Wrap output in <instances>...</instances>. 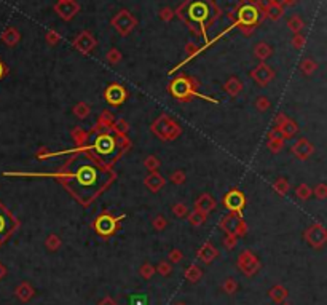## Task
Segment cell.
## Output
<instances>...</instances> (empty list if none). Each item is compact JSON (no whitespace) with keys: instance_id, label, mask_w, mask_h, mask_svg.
<instances>
[{"instance_id":"cell-1","label":"cell","mask_w":327,"mask_h":305,"mask_svg":"<svg viewBox=\"0 0 327 305\" xmlns=\"http://www.w3.org/2000/svg\"><path fill=\"white\" fill-rule=\"evenodd\" d=\"M61 154H70L56 171L53 173H26L5 171L7 177H51L72 197L81 208H90L104 195L117 181V171L106 166L90 150H61L50 152L48 159Z\"/></svg>"},{"instance_id":"cell-2","label":"cell","mask_w":327,"mask_h":305,"mask_svg":"<svg viewBox=\"0 0 327 305\" xmlns=\"http://www.w3.org/2000/svg\"><path fill=\"white\" fill-rule=\"evenodd\" d=\"M88 133H90V139L85 150H90L101 163H104L106 166H110V168H113V165H115L131 149V145H133L128 134L118 133L117 129L112 127L106 128L94 123Z\"/></svg>"},{"instance_id":"cell-3","label":"cell","mask_w":327,"mask_h":305,"mask_svg":"<svg viewBox=\"0 0 327 305\" xmlns=\"http://www.w3.org/2000/svg\"><path fill=\"white\" fill-rule=\"evenodd\" d=\"M219 15L217 8L209 0H188L179 10V16L188 23V26L196 32V34L206 35V29Z\"/></svg>"},{"instance_id":"cell-4","label":"cell","mask_w":327,"mask_h":305,"mask_svg":"<svg viewBox=\"0 0 327 305\" xmlns=\"http://www.w3.org/2000/svg\"><path fill=\"white\" fill-rule=\"evenodd\" d=\"M200 88H201V83L198 79L192 77V75L181 74V75H177V77H174L170 83H168L166 91H168V95L179 102V104L192 102L195 97H200V99L212 102V104H219V101L214 99V97L201 93Z\"/></svg>"},{"instance_id":"cell-5","label":"cell","mask_w":327,"mask_h":305,"mask_svg":"<svg viewBox=\"0 0 327 305\" xmlns=\"http://www.w3.org/2000/svg\"><path fill=\"white\" fill-rule=\"evenodd\" d=\"M125 217L126 214H112L109 209H102L91 222L93 232L104 241H109L110 238H113L118 233L120 227H122Z\"/></svg>"},{"instance_id":"cell-6","label":"cell","mask_w":327,"mask_h":305,"mask_svg":"<svg viewBox=\"0 0 327 305\" xmlns=\"http://www.w3.org/2000/svg\"><path fill=\"white\" fill-rule=\"evenodd\" d=\"M150 131L154 133L158 139L165 141V143H171V141H176L182 136V127L170 115L161 113V115H158L154 122H152Z\"/></svg>"},{"instance_id":"cell-7","label":"cell","mask_w":327,"mask_h":305,"mask_svg":"<svg viewBox=\"0 0 327 305\" xmlns=\"http://www.w3.org/2000/svg\"><path fill=\"white\" fill-rule=\"evenodd\" d=\"M21 228V221L0 201V248Z\"/></svg>"},{"instance_id":"cell-8","label":"cell","mask_w":327,"mask_h":305,"mask_svg":"<svg viewBox=\"0 0 327 305\" xmlns=\"http://www.w3.org/2000/svg\"><path fill=\"white\" fill-rule=\"evenodd\" d=\"M219 227L227 235H235L238 238L246 237L249 232L248 222L244 221L241 214H236V212H228V214L223 216L219 222Z\"/></svg>"},{"instance_id":"cell-9","label":"cell","mask_w":327,"mask_h":305,"mask_svg":"<svg viewBox=\"0 0 327 305\" xmlns=\"http://www.w3.org/2000/svg\"><path fill=\"white\" fill-rule=\"evenodd\" d=\"M236 18H238L236 21H238L239 27H243L244 31L249 32V31H252L254 27L259 24L260 12H259V8L255 7L254 3L246 2V3H243L241 7L238 8Z\"/></svg>"},{"instance_id":"cell-10","label":"cell","mask_w":327,"mask_h":305,"mask_svg":"<svg viewBox=\"0 0 327 305\" xmlns=\"http://www.w3.org/2000/svg\"><path fill=\"white\" fill-rule=\"evenodd\" d=\"M246 195H244L241 190L233 187L222 197V205L223 208H227L230 212H236V214L243 216V209L246 208Z\"/></svg>"},{"instance_id":"cell-11","label":"cell","mask_w":327,"mask_h":305,"mask_svg":"<svg viewBox=\"0 0 327 305\" xmlns=\"http://www.w3.org/2000/svg\"><path fill=\"white\" fill-rule=\"evenodd\" d=\"M303 238L311 248L321 249L327 243V228L321 222H314L303 232Z\"/></svg>"},{"instance_id":"cell-12","label":"cell","mask_w":327,"mask_h":305,"mask_svg":"<svg viewBox=\"0 0 327 305\" xmlns=\"http://www.w3.org/2000/svg\"><path fill=\"white\" fill-rule=\"evenodd\" d=\"M236 265H238V269L243 272V275L248 276V278L254 276L260 270V267H262L259 257L252 251H249V249H244V251H241V254L238 256Z\"/></svg>"},{"instance_id":"cell-13","label":"cell","mask_w":327,"mask_h":305,"mask_svg":"<svg viewBox=\"0 0 327 305\" xmlns=\"http://www.w3.org/2000/svg\"><path fill=\"white\" fill-rule=\"evenodd\" d=\"M102 96H104V101L107 102L109 106L118 107V106H122V104H125V102L128 101L129 91L125 88L122 83L113 81V83H110L104 90V95H102Z\"/></svg>"},{"instance_id":"cell-14","label":"cell","mask_w":327,"mask_h":305,"mask_svg":"<svg viewBox=\"0 0 327 305\" xmlns=\"http://www.w3.org/2000/svg\"><path fill=\"white\" fill-rule=\"evenodd\" d=\"M291 152L297 160L305 161L314 154V145L310 143L307 138H300L298 141H296V144L291 147Z\"/></svg>"},{"instance_id":"cell-15","label":"cell","mask_w":327,"mask_h":305,"mask_svg":"<svg viewBox=\"0 0 327 305\" xmlns=\"http://www.w3.org/2000/svg\"><path fill=\"white\" fill-rule=\"evenodd\" d=\"M113 26L117 27V31L122 35H128L131 32V29L136 26V19L128 12H122L113 18Z\"/></svg>"},{"instance_id":"cell-16","label":"cell","mask_w":327,"mask_h":305,"mask_svg":"<svg viewBox=\"0 0 327 305\" xmlns=\"http://www.w3.org/2000/svg\"><path fill=\"white\" fill-rule=\"evenodd\" d=\"M250 77L255 80V83L257 85L266 86L271 80L275 79V72L266 66V64H259V66L250 72Z\"/></svg>"},{"instance_id":"cell-17","label":"cell","mask_w":327,"mask_h":305,"mask_svg":"<svg viewBox=\"0 0 327 305\" xmlns=\"http://www.w3.org/2000/svg\"><path fill=\"white\" fill-rule=\"evenodd\" d=\"M144 186L149 189L152 193H158L163 187L166 186V179L163 177V174H160L158 171L149 173L144 177Z\"/></svg>"},{"instance_id":"cell-18","label":"cell","mask_w":327,"mask_h":305,"mask_svg":"<svg viewBox=\"0 0 327 305\" xmlns=\"http://www.w3.org/2000/svg\"><path fill=\"white\" fill-rule=\"evenodd\" d=\"M196 257H198L201 262L211 264V262H214L217 257H219V249H217L212 243L206 241V243H203V246H201L198 251H196Z\"/></svg>"},{"instance_id":"cell-19","label":"cell","mask_w":327,"mask_h":305,"mask_svg":"<svg viewBox=\"0 0 327 305\" xmlns=\"http://www.w3.org/2000/svg\"><path fill=\"white\" fill-rule=\"evenodd\" d=\"M34 296H35V289H34V286H32L29 281L19 283V285L15 288V297L18 299L21 304L31 302Z\"/></svg>"},{"instance_id":"cell-20","label":"cell","mask_w":327,"mask_h":305,"mask_svg":"<svg viewBox=\"0 0 327 305\" xmlns=\"http://www.w3.org/2000/svg\"><path fill=\"white\" fill-rule=\"evenodd\" d=\"M70 138L74 141L75 149L85 150V147L88 144V139H90V133L86 131L85 128H81L80 125H75V127H72V129H70Z\"/></svg>"},{"instance_id":"cell-21","label":"cell","mask_w":327,"mask_h":305,"mask_svg":"<svg viewBox=\"0 0 327 305\" xmlns=\"http://www.w3.org/2000/svg\"><path fill=\"white\" fill-rule=\"evenodd\" d=\"M217 206V201L214 197H211L209 193H201L198 198L195 200V209H200L209 214L211 211H214Z\"/></svg>"},{"instance_id":"cell-22","label":"cell","mask_w":327,"mask_h":305,"mask_svg":"<svg viewBox=\"0 0 327 305\" xmlns=\"http://www.w3.org/2000/svg\"><path fill=\"white\" fill-rule=\"evenodd\" d=\"M96 45V40L93 39V35L90 32H83L81 35H78V39L74 42V47L77 48L80 53H88L90 50H93Z\"/></svg>"},{"instance_id":"cell-23","label":"cell","mask_w":327,"mask_h":305,"mask_svg":"<svg viewBox=\"0 0 327 305\" xmlns=\"http://www.w3.org/2000/svg\"><path fill=\"white\" fill-rule=\"evenodd\" d=\"M268 297H270V301L273 302V304L281 305V304L284 302L286 299L289 297V291H287V288H286V286H282V285H275V286L268 291Z\"/></svg>"},{"instance_id":"cell-24","label":"cell","mask_w":327,"mask_h":305,"mask_svg":"<svg viewBox=\"0 0 327 305\" xmlns=\"http://www.w3.org/2000/svg\"><path fill=\"white\" fill-rule=\"evenodd\" d=\"M223 90L227 91L228 96L236 97L243 91V81L238 80L236 77H230L225 81V83H223Z\"/></svg>"},{"instance_id":"cell-25","label":"cell","mask_w":327,"mask_h":305,"mask_svg":"<svg viewBox=\"0 0 327 305\" xmlns=\"http://www.w3.org/2000/svg\"><path fill=\"white\" fill-rule=\"evenodd\" d=\"M184 278L188 283H192V285H195V283H198L201 278H203V270H201L196 264H190L187 269L184 270Z\"/></svg>"},{"instance_id":"cell-26","label":"cell","mask_w":327,"mask_h":305,"mask_svg":"<svg viewBox=\"0 0 327 305\" xmlns=\"http://www.w3.org/2000/svg\"><path fill=\"white\" fill-rule=\"evenodd\" d=\"M278 128H280V131H281L282 138H284V139H292L294 136L298 133V125L294 122L292 118H287L286 122L282 125H280Z\"/></svg>"},{"instance_id":"cell-27","label":"cell","mask_w":327,"mask_h":305,"mask_svg":"<svg viewBox=\"0 0 327 305\" xmlns=\"http://www.w3.org/2000/svg\"><path fill=\"white\" fill-rule=\"evenodd\" d=\"M56 12L61 15L64 19H70L78 12V5H75L72 2H61L59 5H56Z\"/></svg>"},{"instance_id":"cell-28","label":"cell","mask_w":327,"mask_h":305,"mask_svg":"<svg viewBox=\"0 0 327 305\" xmlns=\"http://www.w3.org/2000/svg\"><path fill=\"white\" fill-rule=\"evenodd\" d=\"M72 113L78 120H85V118H88L91 115V106L88 104V102H85V101H78L77 104L72 107Z\"/></svg>"},{"instance_id":"cell-29","label":"cell","mask_w":327,"mask_h":305,"mask_svg":"<svg viewBox=\"0 0 327 305\" xmlns=\"http://www.w3.org/2000/svg\"><path fill=\"white\" fill-rule=\"evenodd\" d=\"M208 216L209 214H206V212H203V211L193 209V211H190L188 214H187V219H188V222L193 227H200V225L206 224V221H208Z\"/></svg>"},{"instance_id":"cell-30","label":"cell","mask_w":327,"mask_h":305,"mask_svg":"<svg viewBox=\"0 0 327 305\" xmlns=\"http://www.w3.org/2000/svg\"><path fill=\"white\" fill-rule=\"evenodd\" d=\"M61 246H62V240L59 235H56V233H50V235L45 238V248L48 251L56 253L58 249H61Z\"/></svg>"},{"instance_id":"cell-31","label":"cell","mask_w":327,"mask_h":305,"mask_svg":"<svg viewBox=\"0 0 327 305\" xmlns=\"http://www.w3.org/2000/svg\"><path fill=\"white\" fill-rule=\"evenodd\" d=\"M273 190L280 197H284V195H287L289 190H291V184H289L286 177H278L273 182Z\"/></svg>"},{"instance_id":"cell-32","label":"cell","mask_w":327,"mask_h":305,"mask_svg":"<svg viewBox=\"0 0 327 305\" xmlns=\"http://www.w3.org/2000/svg\"><path fill=\"white\" fill-rule=\"evenodd\" d=\"M115 115H113V113L109 111V109H106V111H102L101 112V115L97 117V125H99V127H112L113 125V122H115Z\"/></svg>"},{"instance_id":"cell-33","label":"cell","mask_w":327,"mask_h":305,"mask_svg":"<svg viewBox=\"0 0 327 305\" xmlns=\"http://www.w3.org/2000/svg\"><path fill=\"white\" fill-rule=\"evenodd\" d=\"M313 195V189L308 186V184H298L297 189H296V197L302 201H307L311 198Z\"/></svg>"},{"instance_id":"cell-34","label":"cell","mask_w":327,"mask_h":305,"mask_svg":"<svg viewBox=\"0 0 327 305\" xmlns=\"http://www.w3.org/2000/svg\"><path fill=\"white\" fill-rule=\"evenodd\" d=\"M144 166H145V170L149 173H154V171L160 170L161 161H160V159H158L156 155H149V157H145V159H144Z\"/></svg>"},{"instance_id":"cell-35","label":"cell","mask_w":327,"mask_h":305,"mask_svg":"<svg viewBox=\"0 0 327 305\" xmlns=\"http://www.w3.org/2000/svg\"><path fill=\"white\" fill-rule=\"evenodd\" d=\"M220 288H222V291H223V292L228 294V296H235V294L238 292V288H239V286H238V281L230 276V278H227L225 281L222 283V286H220Z\"/></svg>"},{"instance_id":"cell-36","label":"cell","mask_w":327,"mask_h":305,"mask_svg":"<svg viewBox=\"0 0 327 305\" xmlns=\"http://www.w3.org/2000/svg\"><path fill=\"white\" fill-rule=\"evenodd\" d=\"M286 139L278 138V139H268L266 141V149H268L271 154H280V152L284 149Z\"/></svg>"},{"instance_id":"cell-37","label":"cell","mask_w":327,"mask_h":305,"mask_svg":"<svg viewBox=\"0 0 327 305\" xmlns=\"http://www.w3.org/2000/svg\"><path fill=\"white\" fill-rule=\"evenodd\" d=\"M171 211H172V214L176 216V217H179V219H185L187 217V214H188V206L184 203V201H177V203H174L172 205V208H171Z\"/></svg>"},{"instance_id":"cell-38","label":"cell","mask_w":327,"mask_h":305,"mask_svg":"<svg viewBox=\"0 0 327 305\" xmlns=\"http://www.w3.org/2000/svg\"><path fill=\"white\" fill-rule=\"evenodd\" d=\"M156 273V269L152 264H149V262H145V264H142L140 265V269H139V275L142 276L144 280H150V278H154V275Z\"/></svg>"},{"instance_id":"cell-39","label":"cell","mask_w":327,"mask_h":305,"mask_svg":"<svg viewBox=\"0 0 327 305\" xmlns=\"http://www.w3.org/2000/svg\"><path fill=\"white\" fill-rule=\"evenodd\" d=\"M155 269H156V273H160L161 276H170L172 273V264L170 260H160Z\"/></svg>"},{"instance_id":"cell-40","label":"cell","mask_w":327,"mask_h":305,"mask_svg":"<svg viewBox=\"0 0 327 305\" xmlns=\"http://www.w3.org/2000/svg\"><path fill=\"white\" fill-rule=\"evenodd\" d=\"M2 39H3V42L7 43L8 47H13V45H16V43H18V40H19V34H18V32H16L15 29H8V31L2 35Z\"/></svg>"},{"instance_id":"cell-41","label":"cell","mask_w":327,"mask_h":305,"mask_svg":"<svg viewBox=\"0 0 327 305\" xmlns=\"http://www.w3.org/2000/svg\"><path fill=\"white\" fill-rule=\"evenodd\" d=\"M152 227H154V230L156 232H163L168 227V219L163 214H158L154 217V221H152Z\"/></svg>"},{"instance_id":"cell-42","label":"cell","mask_w":327,"mask_h":305,"mask_svg":"<svg viewBox=\"0 0 327 305\" xmlns=\"http://www.w3.org/2000/svg\"><path fill=\"white\" fill-rule=\"evenodd\" d=\"M170 181L174 184V186H182V184L187 181V174H185L182 170H176V171L171 173Z\"/></svg>"},{"instance_id":"cell-43","label":"cell","mask_w":327,"mask_h":305,"mask_svg":"<svg viewBox=\"0 0 327 305\" xmlns=\"http://www.w3.org/2000/svg\"><path fill=\"white\" fill-rule=\"evenodd\" d=\"M318 69V64H316L313 59H305V61L300 64V70L305 75H311L314 74V70Z\"/></svg>"},{"instance_id":"cell-44","label":"cell","mask_w":327,"mask_h":305,"mask_svg":"<svg viewBox=\"0 0 327 305\" xmlns=\"http://www.w3.org/2000/svg\"><path fill=\"white\" fill-rule=\"evenodd\" d=\"M112 128H115L117 131L122 133V134H128L129 133V123L125 118H115V122H113Z\"/></svg>"},{"instance_id":"cell-45","label":"cell","mask_w":327,"mask_h":305,"mask_svg":"<svg viewBox=\"0 0 327 305\" xmlns=\"http://www.w3.org/2000/svg\"><path fill=\"white\" fill-rule=\"evenodd\" d=\"M238 240H239L238 237L227 235V233H225V237H223V240H222V244H223V248H225V249L232 251V249H235L238 246Z\"/></svg>"},{"instance_id":"cell-46","label":"cell","mask_w":327,"mask_h":305,"mask_svg":"<svg viewBox=\"0 0 327 305\" xmlns=\"http://www.w3.org/2000/svg\"><path fill=\"white\" fill-rule=\"evenodd\" d=\"M270 106H271V102L266 96H259L257 101H255V107H257L259 112H266L270 109Z\"/></svg>"},{"instance_id":"cell-47","label":"cell","mask_w":327,"mask_h":305,"mask_svg":"<svg viewBox=\"0 0 327 305\" xmlns=\"http://www.w3.org/2000/svg\"><path fill=\"white\" fill-rule=\"evenodd\" d=\"M168 260H170L171 264H181L184 260V253L181 249H171L170 254H168Z\"/></svg>"},{"instance_id":"cell-48","label":"cell","mask_w":327,"mask_h":305,"mask_svg":"<svg viewBox=\"0 0 327 305\" xmlns=\"http://www.w3.org/2000/svg\"><path fill=\"white\" fill-rule=\"evenodd\" d=\"M313 195L318 200H326L327 198V186L324 182H319L318 186L313 189Z\"/></svg>"},{"instance_id":"cell-49","label":"cell","mask_w":327,"mask_h":305,"mask_svg":"<svg viewBox=\"0 0 327 305\" xmlns=\"http://www.w3.org/2000/svg\"><path fill=\"white\" fill-rule=\"evenodd\" d=\"M270 54H271L270 47L264 45V43H260V45L255 47V56H257L259 59H266Z\"/></svg>"},{"instance_id":"cell-50","label":"cell","mask_w":327,"mask_h":305,"mask_svg":"<svg viewBox=\"0 0 327 305\" xmlns=\"http://www.w3.org/2000/svg\"><path fill=\"white\" fill-rule=\"evenodd\" d=\"M50 149H48L47 145H40L39 149L35 150V159L37 160H47L48 159V154H50Z\"/></svg>"},{"instance_id":"cell-51","label":"cell","mask_w":327,"mask_h":305,"mask_svg":"<svg viewBox=\"0 0 327 305\" xmlns=\"http://www.w3.org/2000/svg\"><path fill=\"white\" fill-rule=\"evenodd\" d=\"M120 59H122V54H120V51L115 50V48L107 53V61L110 63V64H118Z\"/></svg>"},{"instance_id":"cell-52","label":"cell","mask_w":327,"mask_h":305,"mask_svg":"<svg viewBox=\"0 0 327 305\" xmlns=\"http://www.w3.org/2000/svg\"><path fill=\"white\" fill-rule=\"evenodd\" d=\"M287 118H289V117L286 115L284 112H280V113H276V115H275V118H273V122H275V127L278 128V127H280V125H282V123H284Z\"/></svg>"},{"instance_id":"cell-53","label":"cell","mask_w":327,"mask_h":305,"mask_svg":"<svg viewBox=\"0 0 327 305\" xmlns=\"http://www.w3.org/2000/svg\"><path fill=\"white\" fill-rule=\"evenodd\" d=\"M8 72H10V69H8V66L5 64L2 59H0V81H2L5 77L8 75Z\"/></svg>"},{"instance_id":"cell-54","label":"cell","mask_w":327,"mask_h":305,"mask_svg":"<svg viewBox=\"0 0 327 305\" xmlns=\"http://www.w3.org/2000/svg\"><path fill=\"white\" fill-rule=\"evenodd\" d=\"M266 138L268 139H278V138H282V134H281V131H280V128H273V129H270L268 131V134H266ZM284 139V138H282Z\"/></svg>"},{"instance_id":"cell-55","label":"cell","mask_w":327,"mask_h":305,"mask_svg":"<svg viewBox=\"0 0 327 305\" xmlns=\"http://www.w3.org/2000/svg\"><path fill=\"white\" fill-rule=\"evenodd\" d=\"M97 305H118V302H117L113 297L106 296V297H102V299H101L99 304H97Z\"/></svg>"},{"instance_id":"cell-56","label":"cell","mask_w":327,"mask_h":305,"mask_svg":"<svg viewBox=\"0 0 327 305\" xmlns=\"http://www.w3.org/2000/svg\"><path fill=\"white\" fill-rule=\"evenodd\" d=\"M289 26H291V29H292V31H296V32H297V31H300V29H302V21L298 19V18H294V19L291 21V23H289Z\"/></svg>"},{"instance_id":"cell-57","label":"cell","mask_w":327,"mask_h":305,"mask_svg":"<svg viewBox=\"0 0 327 305\" xmlns=\"http://www.w3.org/2000/svg\"><path fill=\"white\" fill-rule=\"evenodd\" d=\"M47 40L50 42V43H56V42L59 40V35H58V34H54V32H50V34L47 35Z\"/></svg>"},{"instance_id":"cell-58","label":"cell","mask_w":327,"mask_h":305,"mask_svg":"<svg viewBox=\"0 0 327 305\" xmlns=\"http://www.w3.org/2000/svg\"><path fill=\"white\" fill-rule=\"evenodd\" d=\"M303 45H305L303 37H296V39H294V47L296 48H302Z\"/></svg>"},{"instance_id":"cell-59","label":"cell","mask_w":327,"mask_h":305,"mask_svg":"<svg viewBox=\"0 0 327 305\" xmlns=\"http://www.w3.org/2000/svg\"><path fill=\"white\" fill-rule=\"evenodd\" d=\"M7 273H8V269L2 262H0V281H2L5 276H7Z\"/></svg>"},{"instance_id":"cell-60","label":"cell","mask_w":327,"mask_h":305,"mask_svg":"<svg viewBox=\"0 0 327 305\" xmlns=\"http://www.w3.org/2000/svg\"><path fill=\"white\" fill-rule=\"evenodd\" d=\"M161 16H163V18H165V19H170V18H171L170 10H165V12H163V15H161Z\"/></svg>"},{"instance_id":"cell-61","label":"cell","mask_w":327,"mask_h":305,"mask_svg":"<svg viewBox=\"0 0 327 305\" xmlns=\"http://www.w3.org/2000/svg\"><path fill=\"white\" fill-rule=\"evenodd\" d=\"M281 305H292V304H291V302H286V301H284V302H282Z\"/></svg>"},{"instance_id":"cell-62","label":"cell","mask_w":327,"mask_h":305,"mask_svg":"<svg viewBox=\"0 0 327 305\" xmlns=\"http://www.w3.org/2000/svg\"><path fill=\"white\" fill-rule=\"evenodd\" d=\"M174 305H187L185 302H177V304H174Z\"/></svg>"}]
</instances>
